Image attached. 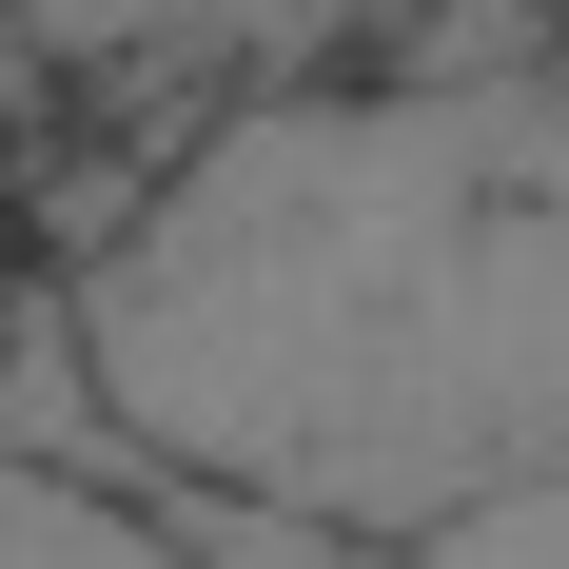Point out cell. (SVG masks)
<instances>
[{
	"mask_svg": "<svg viewBox=\"0 0 569 569\" xmlns=\"http://www.w3.org/2000/svg\"><path fill=\"white\" fill-rule=\"evenodd\" d=\"M0 177H20V158H0Z\"/></svg>",
	"mask_w": 569,
	"mask_h": 569,
	"instance_id": "5",
	"label": "cell"
},
{
	"mask_svg": "<svg viewBox=\"0 0 569 569\" xmlns=\"http://www.w3.org/2000/svg\"><path fill=\"white\" fill-rule=\"evenodd\" d=\"M550 40H569V0H373V59H412V79H491Z\"/></svg>",
	"mask_w": 569,
	"mask_h": 569,
	"instance_id": "3",
	"label": "cell"
},
{
	"mask_svg": "<svg viewBox=\"0 0 569 569\" xmlns=\"http://www.w3.org/2000/svg\"><path fill=\"white\" fill-rule=\"evenodd\" d=\"M432 550H471V569H569V471H530V491H471Z\"/></svg>",
	"mask_w": 569,
	"mask_h": 569,
	"instance_id": "4",
	"label": "cell"
},
{
	"mask_svg": "<svg viewBox=\"0 0 569 569\" xmlns=\"http://www.w3.org/2000/svg\"><path fill=\"white\" fill-rule=\"evenodd\" d=\"M118 550H158L138 530V471H79L40 432H0V569H118Z\"/></svg>",
	"mask_w": 569,
	"mask_h": 569,
	"instance_id": "2",
	"label": "cell"
},
{
	"mask_svg": "<svg viewBox=\"0 0 569 569\" xmlns=\"http://www.w3.org/2000/svg\"><path fill=\"white\" fill-rule=\"evenodd\" d=\"M59 276L138 471L432 550L471 491L569 471V40L491 79H236Z\"/></svg>",
	"mask_w": 569,
	"mask_h": 569,
	"instance_id": "1",
	"label": "cell"
}]
</instances>
